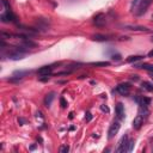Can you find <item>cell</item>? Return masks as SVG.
Instances as JSON below:
<instances>
[{
  "instance_id": "obj_1",
  "label": "cell",
  "mask_w": 153,
  "mask_h": 153,
  "mask_svg": "<svg viewBox=\"0 0 153 153\" xmlns=\"http://www.w3.org/2000/svg\"><path fill=\"white\" fill-rule=\"evenodd\" d=\"M152 3H153V0H142V1L140 3V5H139L138 11L135 12V15L139 16V17L142 16V15H145L147 12V10H148V7L151 6Z\"/></svg>"
},
{
  "instance_id": "obj_2",
  "label": "cell",
  "mask_w": 153,
  "mask_h": 153,
  "mask_svg": "<svg viewBox=\"0 0 153 153\" xmlns=\"http://www.w3.org/2000/svg\"><path fill=\"white\" fill-rule=\"evenodd\" d=\"M128 142H129V139H128V135H123L121 138L120 142H118V146L116 148V152H127V147H128Z\"/></svg>"
},
{
  "instance_id": "obj_3",
  "label": "cell",
  "mask_w": 153,
  "mask_h": 153,
  "mask_svg": "<svg viewBox=\"0 0 153 153\" xmlns=\"http://www.w3.org/2000/svg\"><path fill=\"white\" fill-rule=\"evenodd\" d=\"M121 128V125H120V122H113V125L110 126L109 130H108V139H113L117 133H118V130Z\"/></svg>"
},
{
  "instance_id": "obj_4",
  "label": "cell",
  "mask_w": 153,
  "mask_h": 153,
  "mask_svg": "<svg viewBox=\"0 0 153 153\" xmlns=\"http://www.w3.org/2000/svg\"><path fill=\"white\" fill-rule=\"evenodd\" d=\"M93 24L98 28H103L107 24V18L104 13H98L95 18H93Z\"/></svg>"
},
{
  "instance_id": "obj_5",
  "label": "cell",
  "mask_w": 153,
  "mask_h": 153,
  "mask_svg": "<svg viewBox=\"0 0 153 153\" xmlns=\"http://www.w3.org/2000/svg\"><path fill=\"white\" fill-rule=\"evenodd\" d=\"M121 28L123 30H129V31H148V29L146 26H141V25L123 24V25H121Z\"/></svg>"
},
{
  "instance_id": "obj_6",
  "label": "cell",
  "mask_w": 153,
  "mask_h": 153,
  "mask_svg": "<svg viewBox=\"0 0 153 153\" xmlns=\"http://www.w3.org/2000/svg\"><path fill=\"white\" fill-rule=\"evenodd\" d=\"M116 91L121 96H128L130 93V86H129V84H125V83L120 84V85H117Z\"/></svg>"
},
{
  "instance_id": "obj_7",
  "label": "cell",
  "mask_w": 153,
  "mask_h": 153,
  "mask_svg": "<svg viewBox=\"0 0 153 153\" xmlns=\"http://www.w3.org/2000/svg\"><path fill=\"white\" fill-rule=\"evenodd\" d=\"M25 55V53H22V52H18V50H16L15 48L12 50H10V52L7 53V57L8 59H11V60H20V59H23Z\"/></svg>"
},
{
  "instance_id": "obj_8",
  "label": "cell",
  "mask_w": 153,
  "mask_h": 153,
  "mask_svg": "<svg viewBox=\"0 0 153 153\" xmlns=\"http://www.w3.org/2000/svg\"><path fill=\"white\" fill-rule=\"evenodd\" d=\"M115 113H116V116L120 120L125 118V107H123V104H122L121 102L116 104V107H115Z\"/></svg>"
},
{
  "instance_id": "obj_9",
  "label": "cell",
  "mask_w": 153,
  "mask_h": 153,
  "mask_svg": "<svg viewBox=\"0 0 153 153\" xmlns=\"http://www.w3.org/2000/svg\"><path fill=\"white\" fill-rule=\"evenodd\" d=\"M53 71V67L52 66H43L37 69V74L38 75H50Z\"/></svg>"
},
{
  "instance_id": "obj_10",
  "label": "cell",
  "mask_w": 153,
  "mask_h": 153,
  "mask_svg": "<svg viewBox=\"0 0 153 153\" xmlns=\"http://www.w3.org/2000/svg\"><path fill=\"white\" fill-rule=\"evenodd\" d=\"M135 102L140 107H148L151 104V98L148 97H135Z\"/></svg>"
},
{
  "instance_id": "obj_11",
  "label": "cell",
  "mask_w": 153,
  "mask_h": 153,
  "mask_svg": "<svg viewBox=\"0 0 153 153\" xmlns=\"http://www.w3.org/2000/svg\"><path fill=\"white\" fill-rule=\"evenodd\" d=\"M144 125V116H141L140 114L133 120V128L134 129H140L141 126Z\"/></svg>"
},
{
  "instance_id": "obj_12",
  "label": "cell",
  "mask_w": 153,
  "mask_h": 153,
  "mask_svg": "<svg viewBox=\"0 0 153 153\" xmlns=\"http://www.w3.org/2000/svg\"><path fill=\"white\" fill-rule=\"evenodd\" d=\"M22 46H24L26 48H35V47H37V43L34 42V41H31V39L28 37V38L22 39Z\"/></svg>"
},
{
  "instance_id": "obj_13",
  "label": "cell",
  "mask_w": 153,
  "mask_h": 153,
  "mask_svg": "<svg viewBox=\"0 0 153 153\" xmlns=\"http://www.w3.org/2000/svg\"><path fill=\"white\" fill-rule=\"evenodd\" d=\"M54 97H55V93H54V92L48 93V95L46 96V98H44V105H46V107H50V104H52V102H53Z\"/></svg>"
},
{
  "instance_id": "obj_14",
  "label": "cell",
  "mask_w": 153,
  "mask_h": 153,
  "mask_svg": "<svg viewBox=\"0 0 153 153\" xmlns=\"http://www.w3.org/2000/svg\"><path fill=\"white\" fill-rule=\"evenodd\" d=\"M141 87L144 90H146V91H148V92H153V84L150 83V81H142Z\"/></svg>"
},
{
  "instance_id": "obj_15",
  "label": "cell",
  "mask_w": 153,
  "mask_h": 153,
  "mask_svg": "<svg viewBox=\"0 0 153 153\" xmlns=\"http://www.w3.org/2000/svg\"><path fill=\"white\" fill-rule=\"evenodd\" d=\"M92 39H95V41H97V42H105V41H109L110 38L108 37V36H104V35H95V36H92Z\"/></svg>"
},
{
  "instance_id": "obj_16",
  "label": "cell",
  "mask_w": 153,
  "mask_h": 153,
  "mask_svg": "<svg viewBox=\"0 0 153 153\" xmlns=\"http://www.w3.org/2000/svg\"><path fill=\"white\" fill-rule=\"evenodd\" d=\"M31 71H28V69H25V71H16V72L13 73V77H17V78H23V77H25V75H28Z\"/></svg>"
},
{
  "instance_id": "obj_17",
  "label": "cell",
  "mask_w": 153,
  "mask_h": 153,
  "mask_svg": "<svg viewBox=\"0 0 153 153\" xmlns=\"http://www.w3.org/2000/svg\"><path fill=\"white\" fill-rule=\"evenodd\" d=\"M136 68H142V69H146L150 71V72H153V65L151 64H142V65H135Z\"/></svg>"
},
{
  "instance_id": "obj_18",
  "label": "cell",
  "mask_w": 153,
  "mask_h": 153,
  "mask_svg": "<svg viewBox=\"0 0 153 153\" xmlns=\"http://www.w3.org/2000/svg\"><path fill=\"white\" fill-rule=\"evenodd\" d=\"M91 65L96 67H105V66H110V62L109 61H99V62H92Z\"/></svg>"
},
{
  "instance_id": "obj_19",
  "label": "cell",
  "mask_w": 153,
  "mask_h": 153,
  "mask_svg": "<svg viewBox=\"0 0 153 153\" xmlns=\"http://www.w3.org/2000/svg\"><path fill=\"white\" fill-rule=\"evenodd\" d=\"M142 57H144V56H141V55H133V56H129L127 59V61H128V62H135V61L142 60Z\"/></svg>"
},
{
  "instance_id": "obj_20",
  "label": "cell",
  "mask_w": 153,
  "mask_h": 153,
  "mask_svg": "<svg viewBox=\"0 0 153 153\" xmlns=\"http://www.w3.org/2000/svg\"><path fill=\"white\" fill-rule=\"evenodd\" d=\"M59 151H60V153H68L69 152V146L68 145H62V146H60Z\"/></svg>"
},
{
  "instance_id": "obj_21",
  "label": "cell",
  "mask_w": 153,
  "mask_h": 153,
  "mask_svg": "<svg viewBox=\"0 0 153 153\" xmlns=\"http://www.w3.org/2000/svg\"><path fill=\"white\" fill-rule=\"evenodd\" d=\"M134 144H135V141L134 140H129L128 142V147H127V152H132L134 148Z\"/></svg>"
},
{
  "instance_id": "obj_22",
  "label": "cell",
  "mask_w": 153,
  "mask_h": 153,
  "mask_svg": "<svg viewBox=\"0 0 153 153\" xmlns=\"http://www.w3.org/2000/svg\"><path fill=\"white\" fill-rule=\"evenodd\" d=\"M141 1H142V0H133V1H132V11H134V8L136 6H139Z\"/></svg>"
},
{
  "instance_id": "obj_23",
  "label": "cell",
  "mask_w": 153,
  "mask_h": 153,
  "mask_svg": "<svg viewBox=\"0 0 153 153\" xmlns=\"http://www.w3.org/2000/svg\"><path fill=\"white\" fill-rule=\"evenodd\" d=\"M11 36H12L11 34H6V33H4V31H1V33H0V38H1V39H6V38H10Z\"/></svg>"
},
{
  "instance_id": "obj_24",
  "label": "cell",
  "mask_w": 153,
  "mask_h": 153,
  "mask_svg": "<svg viewBox=\"0 0 153 153\" xmlns=\"http://www.w3.org/2000/svg\"><path fill=\"white\" fill-rule=\"evenodd\" d=\"M60 104H61V107H62V108H66L67 107V102H66V99L64 97L60 98Z\"/></svg>"
},
{
  "instance_id": "obj_25",
  "label": "cell",
  "mask_w": 153,
  "mask_h": 153,
  "mask_svg": "<svg viewBox=\"0 0 153 153\" xmlns=\"http://www.w3.org/2000/svg\"><path fill=\"white\" fill-rule=\"evenodd\" d=\"M49 79H50L49 75H41V77L38 78V80H39V81H43V83H44V81H48Z\"/></svg>"
},
{
  "instance_id": "obj_26",
  "label": "cell",
  "mask_w": 153,
  "mask_h": 153,
  "mask_svg": "<svg viewBox=\"0 0 153 153\" xmlns=\"http://www.w3.org/2000/svg\"><path fill=\"white\" fill-rule=\"evenodd\" d=\"M3 4H4V6H5V8H6V11H11V8H10V5H8V3H7V0H3Z\"/></svg>"
},
{
  "instance_id": "obj_27",
  "label": "cell",
  "mask_w": 153,
  "mask_h": 153,
  "mask_svg": "<svg viewBox=\"0 0 153 153\" xmlns=\"http://www.w3.org/2000/svg\"><path fill=\"white\" fill-rule=\"evenodd\" d=\"M100 110L103 111V113H109V108L107 105H100Z\"/></svg>"
},
{
  "instance_id": "obj_28",
  "label": "cell",
  "mask_w": 153,
  "mask_h": 153,
  "mask_svg": "<svg viewBox=\"0 0 153 153\" xmlns=\"http://www.w3.org/2000/svg\"><path fill=\"white\" fill-rule=\"evenodd\" d=\"M91 120H92V115H91L90 113H87V114H86V121L89 122V121H91Z\"/></svg>"
},
{
  "instance_id": "obj_29",
  "label": "cell",
  "mask_w": 153,
  "mask_h": 153,
  "mask_svg": "<svg viewBox=\"0 0 153 153\" xmlns=\"http://www.w3.org/2000/svg\"><path fill=\"white\" fill-rule=\"evenodd\" d=\"M113 59H114V60H117V61H118V60H121V55H120V54L113 55Z\"/></svg>"
},
{
  "instance_id": "obj_30",
  "label": "cell",
  "mask_w": 153,
  "mask_h": 153,
  "mask_svg": "<svg viewBox=\"0 0 153 153\" xmlns=\"http://www.w3.org/2000/svg\"><path fill=\"white\" fill-rule=\"evenodd\" d=\"M18 122H19V123H20V125H22V126H23V125L25 123V122H26V121H25L24 118H18Z\"/></svg>"
},
{
  "instance_id": "obj_31",
  "label": "cell",
  "mask_w": 153,
  "mask_h": 153,
  "mask_svg": "<svg viewBox=\"0 0 153 153\" xmlns=\"http://www.w3.org/2000/svg\"><path fill=\"white\" fill-rule=\"evenodd\" d=\"M148 57H153V50H151V52L148 53Z\"/></svg>"
},
{
  "instance_id": "obj_32",
  "label": "cell",
  "mask_w": 153,
  "mask_h": 153,
  "mask_svg": "<svg viewBox=\"0 0 153 153\" xmlns=\"http://www.w3.org/2000/svg\"><path fill=\"white\" fill-rule=\"evenodd\" d=\"M132 79H133V80H138L139 78H138V75H132Z\"/></svg>"
},
{
  "instance_id": "obj_33",
  "label": "cell",
  "mask_w": 153,
  "mask_h": 153,
  "mask_svg": "<svg viewBox=\"0 0 153 153\" xmlns=\"http://www.w3.org/2000/svg\"><path fill=\"white\" fill-rule=\"evenodd\" d=\"M151 41H152V42H153V35H152V37H151Z\"/></svg>"
},
{
  "instance_id": "obj_34",
  "label": "cell",
  "mask_w": 153,
  "mask_h": 153,
  "mask_svg": "<svg viewBox=\"0 0 153 153\" xmlns=\"http://www.w3.org/2000/svg\"><path fill=\"white\" fill-rule=\"evenodd\" d=\"M152 18H153V15H152Z\"/></svg>"
}]
</instances>
